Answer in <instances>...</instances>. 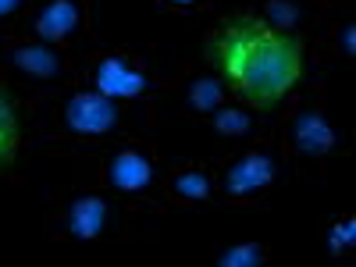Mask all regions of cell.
I'll list each match as a JSON object with an SVG mask.
<instances>
[{
    "label": "cell",
    "mask_w": 356,
    "mask_h": 267,
    "mask_svg": "<svg viewBox=\"0 0 356 267\" xmlns=\"http://www.w3.org/2000/svg\"><path fill=\"white\" fill-rule=\"evenodd\" d=\"M203 57L235 100L264 114H275L300 89L307 72L300 33H278L253 11L225 15L207 36Z\"/></svg>",
    "instance_id": "1"
},
{
    "label": "cell",
    "mask_w": 356,
    "mask_h": 267,
    "mask_svg": "<svg viewBox=\"0 0 356 267\" xmlns=\"http://www.w3.org/2000/svg\"><path fill=\"white\" fill-rule=\"evenodd\" d=\"M61 122L72 136L97 139V136H111L122 125V107H118V100L104 97L100 89H82V93H72L65 100Z\"/></svg>",
    "instance_id": "2"
},
{
    "label": "cell",
    "mask_w": 356,
    "mask_h": 267,
    "mask_svg": "<svg viewBox=\"0 0 356 267\" xmlns=\"http://www.w3.org/2000/svg\"><path fill=\"white\" fill-rule=\"evenodd\" d=\"M93 86L111 100H136L150 89V75L136 68L125 54H107L93 65Z\"/></svg>",
    "instance_id": "3"
},
{
    "label": "cell",
    "mask_w": 356,
    "mask_h": 267,
    "mask_svg": "<svg viewBox=\"0 0 356 267\" xmlns=\"http://www.w3.org/2000/svg\"><path fill=\"white\" fill-rule=\"evenodd\" d=\"M275 157L264 154V150H246L239 154L221 175V189L232 196V200H243V196H253V193H264L267 186L275 182Z\"/></svg>",
    "instance_id": "4"
},
{
    "label": "cell",
    "mask_w": 356,
    "mask_h": 267,
    "mask_svg": "<svg viewBox=\"0 0 356 267\" xmlns=\"http://www.w3.org/2000/svg\"><path fill=\"white\" fill-rule=\"evenodd\" d=\"M111 225V203L97 193H82L68 203V214H65V228L72 239L79 243H93L107 232Z\"/></svg>",
    "instance_id": "5"
},
{
    "label": "cell",
    "mask_w": 356,
    "mask_h": 267,
    "mask_svg": "<svg viewBox=\"0 0 356 267\" xmlns=\"http://www.w3.org/2000/svg\"><path fill=\"white\" fill-rule=\"evenodd\" d=\"M11 65H15L18 75L33 79V82H57V79L65 75V57H61V50H57L54 43H43V40L15 47V50H11Z\"/></svg>",
    "instance_id": "6"
},
{
    "label": "cell",
    "mask_w": 356,
    "mask_h": 267,
    "mask_svg": "<svg viewBox=\"0 0 356 267\" xmlns=\"http://www.w3.org/2000/svg\"><path fill=\"white\" fill-rule=\"evenodd\" d=\"M289 139L300 154L307 157H324L335 150V129L324 122L321 111H296L292 122H289Z\"/></svg>",
    "instance_id": "7"
},
{
    "label": "cell",
    "mask_w": 356,
    "mask_h": 267,
    "mask_svg": "<svg viewBox=\"0 0 356 267\" xmlns=\"http://www.w3.org/2000/svg\"><path fill=\"white\" fill-rule=\"evenodd\" d=\"M154 161L146 157L143 150H118L107 161V186L118 193H143L154 186Z\"/></svg>",
    "instance_id": "8"
},
{
    "label": "cell",
    "mask_w": 356,
    "mask_h": 267,
    "mask_svg": "<svg viewBox=\"0 0 356 267\" xmlns=\"http://www.w3.org/2000/svg\"><path fill=\"white\" fill-rule=\"evenodd\" d=\"M82 22V8L75 4V0H47V4L36 11L33 18V29H36V36L43 43H65L75 36V29Z\"/></svg>",
    "instance_id": "9"
},
{
    "label": "cell",
    "mask_w": 356,
    "mask_h": 267,
    "mask_svg": "<svg viewBox=\"0 0 356 267\" xmlns=\"http://www.w3.org/2000/svg\"><path fill=\"white\" fill-rule=\"evenodd\" d=\"M22 143V118H18V100L15 93L0 82V175L15 168Z\"/></svg>",
    "instance_id": "10"
},
{
    "label": "cell",
    "mask_w": 356,
    "mask_h": 267,
    "mask_svg": "<svg viewBox=\"0 0 356 267\" xmlns=\"http://www.w3.org/2000/svg\"><path fill=\"white\" fill-rule=\"evenodd\" d=\"M225 100H228V89H225V82H221L214 72L193 75L189 86H186V104H189V111H196V114H214Z\"/></svg>",
    "instance_id": "11"
},
{
    "label": "cell",
    "mask_w": 356,
    "mask_h": 267,
    "mask_svg": "<svg viewBox=\"0 0 356 267\" xmlns=\"http://www.w3.org/2000/svg\"><path fill=\"white\" fill-rule=\"evenodd\" d=\"M171 193L178 200H186V203H207L214 196V182L203 168H186V171H178L171 178Z\"/></svg>",
    "instance_id": "12"
},
{
    "label": "cell",
    "mask_w": 356,
    "mask_h": 267,
    "mask_svg": "<svg viewBox=\"0 0 356 267\" xmlns=\"http://www.w3.org/2000/svg\"><path fill=\"white\" fill-rule=\"evenodd\" d=\"M207 118H211L214 132H221V136H250L253 132V111L246 104H221Z\"/></svg>",
    "instance_id": "13"
},
{
    "label": "cell",
    "mask_w": 356,
    "mask_h": 267,
    "mask_svg": "<svg viewBox=\"0 0 356 267\" xmlns=\"http://www.w3.org/2000/svg\"><path fill=\"white\" fill-rule=\"evenodd\" d=\"M300 4L296 0H264L260 4V22L278 29V33H296V25H300Z\"/></svg>",
    "instance_id": "14"
},
{
    "label": "cell",
    "mask_w": 356,
    "mask_h": 267,
    "mask_svg": "<svg viewBox=\"0 0 356 267\" xmlns=\"http://www.w3.org/2000/svg\"><path fill=\"white\" fill-rule=\"evenodd\" d=\"M267 264V246L260 243H235L218 253V267H264Z\"/></svg>",
    "instance_id": "15"
},
{
    "label": "cell",
    "mask_w": 356,
    "mask_h": 267,
    "mask_svg": "<svg viewBox=\"0 0 356 267\" xmlns=\"http://www.w3.org/2000/svg\"><path fill=\"white\" fill-rule=\"evenodd\" d=\"M353 246H356V218L346 214V218H339V221L332 225V232H328V253H332L335 260H342V253H349Z\"/></svg>",
    "instance_id": "16"
},
{
    "label": "cell",
    "mask_w": 356,
    "mask_h": 267,
    "mask_svg": "<svg viewBox=\"0 0 356 267\" xmlns=\"http://www.w3.org/2000/svg\"><path fill=\"white\" fill-rule=\"evenodd\" d=\"M339 43H342V54H346V57H356V25H353V22H346V25H342Z\"/></svg>",
    "instance_id": "17"
},
{
    "label": "cell",
    "mask_w": 356,
    "mask_h": 267,
    "mask_svg": "<svg viewBox=\"0 0 356 267\" xmlns=\"http://www.w3.org/2000/svg\"><path fill=\"white\" fill-rule=\"evenodd\" d=\"M22 8H25V0H0V22L11 18V15H18Z\"/></svg>",
    "instance_id": "18"
},
{
    "label": "cell",
    "mask_w": 356,
    "mask_h": 267,
    "mask_svg": "<svg viewBox=\"0 0 356 267\" xmlns=\"http://www.w3.org/2000/svg\"><path fill=\"white\" fill-rule=\"evenodd\" d=\"M168 4H175V8H193L196 0H168Z\"/></svg>",
    "instance_id": "19"
}]
</instances>
